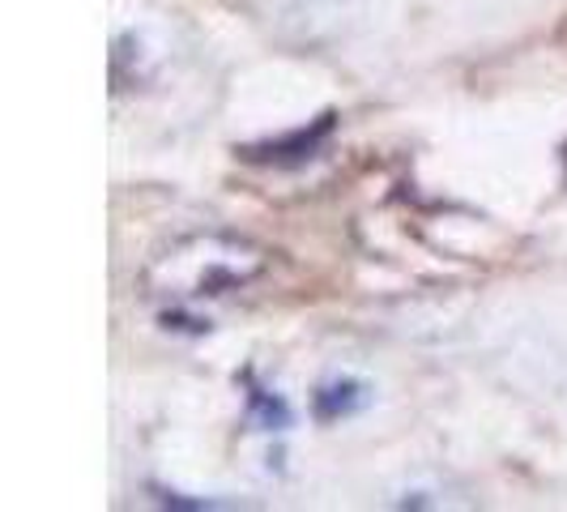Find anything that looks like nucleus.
Segmentation results:
<instances>
[{
	"label": "nucleus",
	"mask_w": 567,
	"mask_h": 512,
	"mask_svg": "<svg viewBox=\"0 0 567 512\" xmlns=\"http://www.w3.org/2000/svg\"><path fill=\"white\" fill-rule=\"evenodd\" d=\"M269 256L248 239L235 235H188L179 244H171L167 253L150 265L145 283L154 295L175 299V304H197V299H214L239 290L252 278L265 274Z\"/></svg>",
	"instance_id": "obj_1"
},
{
	"label": "nucleus",
	"mask_w": 567,
	"mask_h": 512,
	"mask_svg": "<svg viewBox=\"0 0 567 512\" xmlns=\"http://www.w3.org/2000/svg\"><path fill=\"white\" fill-rule=\"evenodd\" d=\"M371 401L368 385L363 380H350V376H338V380H324L320 389H316V419L320 423H338V419H350V414H359L363 406Z\"/></svg>",
	"instance_id": "obj_2"
},
{
	"label": "nucleus",
	"mask_w": 567,
	"mask_h": 512,
	"mask_svg": "<svg viewBox=\"0 0 567 512\" xmlns=\"http://www.w3.org/2000/svg\"><path fill=\"white\" fill-rule=\"evenodd\" d=\"M252 401H256V410H260V423H265V427H286V423H290V410H286L278 398H260V393H256Z\"/></svg>",
	"instance_id": "obj_3"
}]
</instances>
